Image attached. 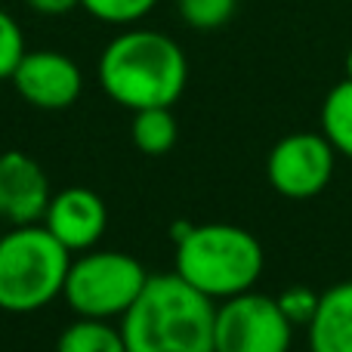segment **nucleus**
Returning a JSON list of instances; mask_svg holds the SVG:
<instances>
[{
    "instance_id": "obj_15",
    "label": "nucleus",
    "mask_w": 352,
    "mask_h": 352,
    "mask_svg": "<svg viewBox=\"0 0 352 352\" xmlns=\"http://www.w3.org/2000/svg\"><path fill=\"white\" fill-rule=\"evenodd\" d=\"M238 0H176L179 19L195 31H213L223 28L232 19Z\"/></svg>"
},
{
    "instance_id": "obj_14",
    "label": "nucleus",
    "mask_w": 352,
    "mask_h": 352,
    "mask_svg": "<svg viewBox=\"0 0 352 352\" xmlns=\"http://www.w3.org/2000/svg\"><path fill=\"white\" fill-rule=\"evenodd\" d=\"M322 133L334 146V152L352 158V80L343 78L322 105Z\"/></svg>"
},
{
    "instance_id": "obj_11",
    "label": "nucleus",
    "mask_w": 352,
    "mask_h": 352,
    "mask_svg": "<svg viewBox=\"0 0 352 352\" xmlns=\"http://www.w3.org/2000/svg\"><path fill=\"white\" fill-rule=\"evenodd\" d=\"M306 328L312 352H352V281H340L322 294Z\"/></svg>"
},
{
    "instance_id": "obj_17",
    "label": "nucleus",
    "mask_w": 352,
    "mask_h": 352,
    "mask_svg": "<svg viewBox=\"0 0 352 352\" xmlns=\"http://www.w3.org/2000/svg\"><path fill=\"white\" fill-rule=\"evenodd\" d=\"M25 50V34L22 25L10 16L6 10H0V80H10L16 65L22 62Z\"/></svg>"
},
{
    "instance_id": "obj_8",
    "label": "nucleus",
    "mask_w": 352,
    "mask_h": 352,
    "mask_svg": "<svg viewBox=\"0 0 352 352\" xmlns=\"http://www.w3.org/2000/svg\"><path fill=\"white\" fill-rule=\"evenodd\" d=\"M10 80L25 102L43 111L68 109L84 93L80 65L59 50H28Z\"/></svg>"
},
{
    "instance_id": "obj_10",
    "label": "nucleus",
    "mask_w": 352,
    "mask_h": 352,
    "mask_svg": "<svg viewBox=\"0 0 352 352\" xmlns=\"http://www.w3.org/2000/svg\"><path fill=\"white\" fill-rule=\"evenodd\" d=\"M53 198L50 176L25 152L0 155V219L12 226H28L43 219Z\"/></svg>"
},
{
    "instance_id": "obj_20",
    "label": "nucleus",
    "mask_w": 352,
    "mask_h": 352,
    "mask_svg": "<svg viewBox=\"0 0 352 352\" xmlns=\"http://www.w3.org/2000/svg\"><path fill=\"white\" fill-rule=\"evenodd\" d=\"M343 68H346V78L352 80V47H349V53H346V62H343Z\"/></svg>"
},
{
    "instance_id": "obj_18",
    "label": "nucleus",
    "mask_w": 352,
    "mask_h": 352,
    "mask_svg": "<svg viewBox=\"0 0 352 352\" xmlns=\"http://www.w3.org/2000/svg\"><path fill=\"white\" fill-rule=\"evenodd\" d=\"M275 300H278L281 312L287 316V322L297 328V324H309L312 322L322 294H316L312 287H306V285H291V287H285V291H281Z\"/></svg>"
},
{
    "instance_id": "obj_12",
    "label": "nucleus",
    "mask_w": 352,
    "mask_h": 352,
    "mask_svg": "<svg viewBox=\"0 0 352 352\" xmlns=\"http://www.w3.org/2000/svg\"><path fill=\"white\" fill-rule=\"evenodd\" d=\"M176 118L167 105L158 109H140L133 111V124H130V140L142 155H164L176 146Z\"/></svg>"
},
{
    "instance_id": "obj_5",
    "label": "nucleus",
    "mask_w": 352,
    "mask_h": 352,
    "mask_svg": "<svg viewBox=\"0 0 352 352\" xmlns=\"http://www.w3.org/2000/svg\"><path fill=\"white\" fill-rule=\"evenodd\" d=\"M148 272L121 250H84L72 260L62 297L84 318H121L142 294Z\"/></svg>"
},
{
    "instance_id": "obj_2",
    "label": "nucleus",
    "mask_w": 352,
    "mask_h": 352,
    "mask_svg": "<svg viewBox=\"0 0 352 352\" xmlns=\"http://www.w3.org/2000/svg\"><path fill=\"white\" fill-rule=\"evenodd\" d=\"M188 62L182 47L164 31L127 28L111 37L99 56V84L118 105L130 111L158 109L182 96Z\"/></svg>"
},
{
    "instance_id": "obj_7",
    "label": "nucleus",
    "mask_w": 352,
    "mask_h": 352,
    "mask_svg": "<svg viewBox=\"0 0 352 352\" xmlns=\"http://www.w3.org/2000/svg\"><path fill=\"white\" fill-rule=\"evenodd\" d=\"M334 146L324 133H291L269 152L266 176L278 195L294 201L316 198L334 176Z\"/></svg>"
},
{
    "instance_id": "obj_4",
    "label": "nucleus",
    "mask_w": 352,
    "mask_h": 352,
    "mask_svg": "<svg viewBox=\"0 0 352 352\" xmlns=\"http://www.w3.org/2000/svg\"><path fill=\"white\" fill-rule=\"evenodd\" d=\"M72 250H65L47 226H16L0 238V309L37 312L62 297Z\"/></svg>"
},
{
    "instance_id": "obj_1",
    "label": "nucleus",
    "mask_w": 352,
    "mask_h": 352,
    "mask_svg": "<svg viewBox=\"0 0 352 352\" xmlns=\"http://www.w3.org/2000/svg\"><path fill=\"white\" fill-rule=\"evenodd\" d=\"M217 306L176 272L148 275L136 303L121 316L127 352H217Z\"/></svg>"
},
{
    "instance_id": "obj_16",
    "label": "nucleus",
    "mask_w": 352,
    "mask_h": 352,
    "mask_svg": "<svg viewBox=\"0 0 352 352\" xmlns=\"http://www.w3.org/2000/svg\"><path fill=\"white\" fill-rule=\"evenodd\" d=\"M158 6V0H80V10L105 25H136Z\"/></svg>"
},
{
    "instance_id": "obj_13",
    "label": "nucleus",
    "mask_w": 352,
    "mask_h": 352,
    "mask_svg": "<svg viewBox=\"0 0 352 352\" xmlns=\"http://www.w3.org/2000/svg\"><path fill=\"white\" fill-rule=\"evenodd\" d=\"M56 352H127L124 337L105 318H84L72 322L56 340Z\"/></svg>"
},
{
    "instance_id": "obj_3",
    "label": "nucleus",
    "mask_w": 352,
    "mask_h": 352,
    "mask_svg": "<svg viewBox=\"0 0 352 352\" xmlns=\"http://www.w3.org/2000/svg\"><path fill=\"white\" fill-rule=\"evenodd\" d=\"M263 244L248 229L232 223L192 226L176 241V269L195 291L210 300H229L254 291L263 275Z\"/></svg>"
},
{
    "instance_id": "obj_21",
    "label": "nucleus",
    "mask_w": 352,
    "mask_h": 352,
    "mask_svg": "<svg viewBox=\"0 0 352 352\" xmlns=\"http://www.w3.org/2000/svg\"><path fill=\"white\" fill-rule=\"evenodd\" d=\"M0 223H3V219H0ZM0 238H3V229H0Z\"/></svg>"
},
{
    "instance_id": "obj_9",
    "label": "nucleus",
    "mask_w": 352,
    "mask_h": 352,
    "mask_svg": "<svg viewBox=\"0 0 352 352\" xmlns=\"http://www.w3.org/2000/svg\"><path fill=\"white\" fill-rule=\"evenodd\" d=\"M43 226L65 250L84 254V250L96 248L99 238L105 235L109 210H105V201L93 188L72 186L50 198L47 213H43Z\"/></svg>"
},
{
    "instance_id": "obj_19",
    "label": "nucleus",
    "mask_w": 352,
    "mask_h": 352,
    "mask_svg": "<svg viewBox=\"0 0 352 352\" xmlns=\"http://www.w3.org/2000/svg\"><path fill=\"white\" fill-rule=\"evenodd\" d=\"M25 3L41 16H65V12L78 10L80 0H25Z\"/></svg>"
},
{
    "instance_id": "obj_6",
    "label": "nucleus",
    "mask_w": 352,
    "mask_h": 352,
    "mask_svg": "<svg viewBox=\"0 0 352 352\" xmlns=\"http://www.w3.org/2000/svg\"><path fill=\"white\" fill-rule=\"evenodd\" d=\"M294 324L281 312L278 300L244 291L217 306L213 349L217 352H287Z\"/></svg>"
}]
</instances>
